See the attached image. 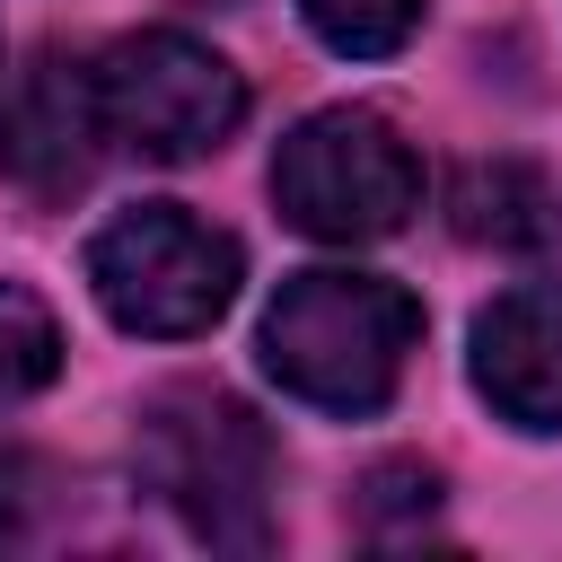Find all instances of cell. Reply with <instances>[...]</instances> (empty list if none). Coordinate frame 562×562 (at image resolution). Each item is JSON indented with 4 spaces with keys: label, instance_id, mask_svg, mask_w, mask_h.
I'll return each mask as SVG.
<instances>
[{
    "label": "cell",
    "instance_id": "obj_11",
    "mask_svg": "<svg viewBox=\"0 0 562 562\" xmlns=\"http://www.w3.org/2000/svg\"><path fill=\"white\" fill-rule=\"evenodd\" d=\"M430 501H439V483H430L422 465H378V474L360 483V527H378L386 509H404V518H430Z\"/></svg>",
    "mask_w": 562,
    "mask_h": 562
},
{
    "label": "cell",
    "instance_id": "obj_12",
    "mask_svg": "<svg viewBox=\"0 0 562 562\" xmlns=\"http://www.w3.org/2000/svg\"><path fill=\"white\" fill-rule=\"evenodd\" d=\"M35 501H44V465H35V457H9V448H0V544H9L18 527H26V509H35Z\"/></svg>",
    "mask_w": 562,
    "mask_h": 562
},
{
    "label": "cell",
    "instance_id": "obj_3",
    "mask_svg": "<svg viewBox=\"0 0 562 562\" xmlns=\"http://www.w3.org/2000/svg\"><path fill=\"white\" fill-rule=\"evenodd\" d=\"M272 202H281L290 228H307L325 246H369V237H395L422 211V158L404 149V132L386 114L325 105L281 140Z\"/></svg>",
    "mask_w": 562,
    "mask_h": 562
},
{
    "label": "cell",
    "instance_id": "obj_9",
    "mask_svg": "<svg viewBox=\"0 0 562 562\" xmlns=\"http://www.w3.org/2000/svg\"><path fill=\"white\" fill-rule=\"evenodd\" d=\"M53 369H61V325H53V307H44L35 290L0 281V404L35 395Z\"/></svg>",
    "mask_w": 562,
    "mask_h": 562
},
{
    "label": "cell",
    "instance_id": "obj_7",
    "mask_svg": "<svg viewBox=\"0 0 562 562\" xmlns=\"http://www.w3.org/2000/svg\"><path fill=\"white\" fill-rule=\"evenodd\" d=\"M474 386L518 430H562V281L509 290L474 316Z\"/></svg>",
    "mask_w": 562,
    "mask_h": 562
},
{
    "label": "cell",
    "instance_id": "obj_1",
    "mask_svg": "<svg viewBox=\"0 0 562 562\" xmlns=\"http://www.w3.org/2000/svg\"><path fill=\"white\" fill-rule=\"evenodd\" d=\"M422 342V299L386 272H290L263 307V369L316 413H378Z\"/></svg>",
    "mask_w": 562,
    "mask_h": 562
},
{
    "label": "cell",
    "instance_id": "obj_2",
    "mask_svg": "<svg viewBox=\"0 0 562 562\" xmlns=\"http://www.w3.org/2000/svg\"><path fill=\"white\" fill-rule=\"evenodd\" d=\"M132 465L202 544H220V553H263L272 544L281 448L228 386H167L140 413Z\"/></svg>",
    "mask_w": 562,
    "mask_h": 562
},
{
    "label": "cell",
    "instance_id": "obj_10",
    "mask_svg": "<svg viewBox=\"0 0 562 562\" xmlns=\"http://www.w3.org/2000/svg\"><path fill=\"white\" fill-rule=\"evenodd\" d=\"M307 9V26L334 44V53H351V61H378V53H395L413 26H422V0H299Z\"/></svg>",
    "mask_w": 562,
    "mask_h": 562
},
{
    "label": "cell",
    "instance_id": "obj_8",
    "mask_svg": "<svg viewBox=\"0 0 562 562\" xmlns=\"http://www.w3.org/2000/svg\"><path fill=\"white\" fill-rule=\"evenodd\" d=\"M448 228L465 246H501V255H536L562 237V193L518 167V158H474L457 184H448Z\"/></svg>",
    "mask_w": 562,
    "mask_h": 562
},
{
    "label": "cell",
    "instance_id": "obj_6",
    "mask_svg": "<svg viewBox=\"0 0 562 562\" xmlns=\"http://www.w3.org/2000/svg\"><path fill=\"white\" fill-rule=\"evenodd\" d=\"M97 88L79 61L44 53L35 70H18V88L0 97V176L26 184L35 202H61L88 184L97 167Z\"/></svg>",
    "mask_w": 562,
    "mask_h": 562
},
{
    "label": "cell",
    "instance_id": "obj_5",
    "mask_svg": "<svg viewBox=\"0 0 562 562\" xmlns=\"http://www.w3.org/2000/svg\"><path fill=\"white\" fill-rule=\"evenodd\" d=\"M88 88H97V132L114 149H132V158H158V167L202 158L246 123V79L211 44H193L176 26L123 35L88 70Z\"/></svg>",
    "mask_w": 562,
    "mask_h": 562
},
{
    "label": "cell",
    "instance_id": "obj_4",
    "mask_svg": "<svg viewBox=\"0 0 562 562\" xmlns=\"http://www.w3.org/2000/svg\"><path fill=\"white\" fill-rule=\"evenodd\" d=\"M88 281L123 334H202L237 299V237L184 202H132L88 237Z\"/></svg>",
    "mask_w": 562,
    "mask_h": 562
}]
</instances>
